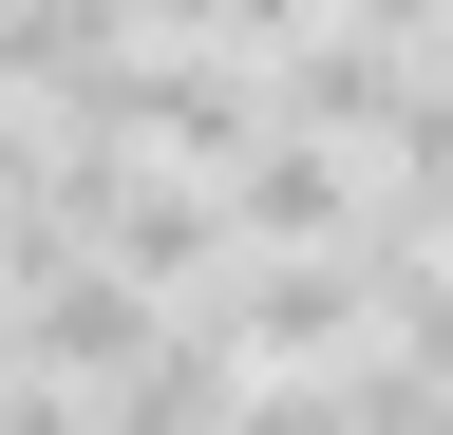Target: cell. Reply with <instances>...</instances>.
<instances>
[{"label": "cell", "instance_id": "obj_1", "mask_svg": "<svg viewBox=\"0 0 453 435\" xmlns=\"http://www.w3.org/2000/svg\"><path fill=\"white\" fill-rule=\"evenodd\" d=\"M38 190H57V228H76L113 284H226V171H170L133 133H57Z\"/></svg>", "mask_w": 453, "mask_h": 435}, {"label": "cell", "instance_id": "obj_2", "mask_svg": "<svg viewBox=\"0 0 453 435\" xmlns=\"http://www.w3.org/2000/svg\"><path fill=\"white\" fill-rule=\"evenodd\" d=\"M95 133L170 151V171H189V151H208V171H246L283 114H265V58H208V38H133V76H113V114H95Z\"/></svg>", "mask_w": 453, "mask_h": 435}, {"label": "cell", "instance_id": "obj_3", "mask_svg": "<svg viewBox=\"0 0 453 435\" xmlns=\"http://www.w3.org/2000/svg\"><path fill=\"white\" fill-rule=\"evenodd\" d=\"M151 341H170V322H151V284H113L95 246L57 265V284H19V303H0V378H57V398H113Z\"/></svg>", "mask_w": 453, "mask_h": 435}, {"label": "cell", "instance_id": "obj_4", "mask_svg": "<svg viewBox=\"0 0 453 435\" xmlns=\"http://www.w3.org/2000/svg\"><path fill=\"white\" fill-rule=\"evenodd\" d=\"M416 76H434V58H396V38L321 19V38H283V58H265V114H283V133H340V151H396Z\"/></svg>", "mask_w": 453, "mask_h": 435}, {"label": "cell", "instance_id": "obj_5", "mask_svg": "<svg viewBox=\"0 0 453 435\" xmlns=\"http://www.w3.org/2000/svg\"><path fill=\"white\" fill-rule=\"evenodd\" d=\"M359 190H378V171H359L340 133H265L246 171H226V265H246V246H359V228H378Z\"/></svg>", "mask_w": 453, "mask_h": 435}, {"label": "cell", "instance_id": "obj_6", "mask_svg": "<svg viewBox=\"0 0 453 435\" xmlns=\"http://www.w3.org/2000/svg\"><path fill=\"white\" fill-rule=\"evenodd\" d=\"M113 76H133V0H0V95L19 114H113Z\"/></svg>", "mask_w": 453, "mask_h": 435}, {"label": "cell", "instance_id": "obj_7", "mask_svg": "<svg viewBox=\"0 0 453 435\" xmlns=\"http://www.w3.org/2000/svg\"><path fill=\"white\" fill-rule=\"evenodd\" d=\"M0 435H113L95 398H57V378H0Z\"/></svg>", "mask_w": 453, "mask_h": 435}, {"label": "cell", "instance_id": "obj_8", "mask_svg": "<svg viewBox=\"0 0 453 435\" xmlns=\"http://www.w3.org/2000/svg\"><path fill=\"white\" fill-rule=\"evenodd\" d=\"M340 19H359V38H396V58H416V38H453V0H340Z\"/></svg>", "mask_w": 453, "mask_h": 435}]
</instances>
